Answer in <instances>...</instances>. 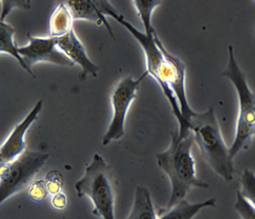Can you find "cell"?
I'll list each match as a JSON object with an SVG mask.
<instances>
[{
	"label": "cell",
	"instance_id": "cell-1",
	"mask_svg": "<svg viewBox=\"0 0 255 219\" xmlns=\"http://www.w3.org/2000/svg\"><path fill=\"white\" fill-rule=\"evenodd\" d=\"M194 142L191 131L185 134L173 132L169 147L156 156L159 168L171 183L170 200L164 209H169L185 200L192 188H209L207 183L198 179L196 175L195 161L191 155Z\"/></svg>",
	"mask_w": 255,
	"mask_h": 219
},
{
	"label": "cell",
	"instance_id": "cell-2",
	"mask_svg": "<svg viewBox=\"0 0 255 219\" xmlns=\"http://www.w3.org/2000/svg\"><path fill=\"white\" fill-rule=\"evenodd\" d=\"M189 123L202 157L223 179L226 182L233 181L235 176L233 158L223 141L214 109L195 112Z\"/></svg>",
	"mask_w": 255,
	"mask_h": 219
},
{
	"label": "cell",
	"instance_id": "cell-3",
	"mask_svg": "<svg viewBox=\"0 0 255 219\" xmlns=\"http://www.w3.org/2000/svg\"><path fill=\"white\" fill-rule=\"evenodd\" d=\"M74 188L79 198L86 196L91 200L94 215L103 219H115L114 174L101 155L93 156Z\"/></svg>",
	"mask_w": 255,
	"mask_h": 219
},
{
	"label": "cell",
	"instance_id": "cell-4",
	"mask_svg": "<svg viewBox=\"0 0 255 219\" xmlns=\"http://www.w3.org/2000/svg\"><path fill=\"white\" fill-rule=\"evenodd\" d=\"M228 52V65L223 75L231 81L239 98V115L235 141L229 148L230 156L234 159L241 150L250 146L255 135V95L252 92L246 76L235 58L234 48L229 46Z\"/></svg>",
	"mask_w": 255,
	"mask_h": 219
},
{
	"label": "cell",
	"instance_id": "cell-5",
	"mask_svg": "<svg viewBox=\"0 0 255 219\" xmlns=\"http://www.w3.org/2000/svg\"><path fill=\"white\" fill-rule=\"evenodd\" d=\"M48 157L47 153L25 150L14 160L0 165V204L27 188Z\"/></svg>",
	"mask_w": 255,
	"mask_h": 219
},
{
	"label": "cell",
	"instance_id": "cell-6",
	"mask_svg": "<svg viewBox=\"0 0 255 219\" xmlns=\"http://www.w3.org/2000/svg\"><path fill=\"white\" fill-rule=\"evenodd\" d=\"M145 76H147L146 72L137 79L128 76L122 79L116 86L111 99L113 117L103 138L104 146L108 145L112 141L120 140L124 136L128 110L131 102L136 99L137 90Z\"/></svg>",
	"mask_w": 255,
	"mask_h": 219
},
{
	"label": "cell",
	"instance_id": "cell-7",
	"mask_svg": "<svg viewBox=\"0 0 255 219\" xmlns=\"http://www.w3.org/2000/svg\"><path fill=\"white\" fill-rule=\"evenodd\" d=\"M28 44L18 48V52L23 57L27 67L40 62H49L58 66L72 67L74 64L57 48V38H41L27 35Z\"/></svg>",
	"mask_w": 255,
	"mask_h": 219
},
{
	"label": "cell",
	"instance_id": "cell-8",
	"mask_svg": "<svg viewBox=\"0 0 255 219\" xmlns=\"http://www.w3.org/2000/svg\"><path fill=\"white\" fill-rule=\"evenodd\" d=\"M42 100L37 102L34 108L16 125L8 135L6 141L3 142L0 148V165L6 164L14 160L26 150L25 134L32 124L39 117V114L42 109Z\"/></svg>",
	"mask_w": 255,
	"mask_h": 219
},
{
	"label": "cell",
	"instance_id": "cell-9",
	"mask_svg": "<svg viewBox=\"0 0 255 219\" xmlns=\"http://www.w3.org/2000/svg\"><path fill=\"white\" fill-rule=\"evenodd\" d=\"M57 48L73 64L78 65L81 68L80 80H86L88 75L97 77L99 67L89 59L86 49L73 29L63 37L57 38Z\"/></svg>",
	"mask_w": 255,
	"mask_h": 219
},
{
	"label": "cell",
	"instance_id": "cell-10",
	"mask_svg": "<svg viewBox=\"0 0 255 219\" xmlns=\"http://www.w3.org/2000/svg\"><path fill=\"white\" fill-rule=\"evenodd\" d=\"M66 3L72 12L73 20H85L95 23L97 25H104L112 37L115 38L111 26L103 11L102 1L71 0L66 1Z\"/></svg>",
	"mask_w": 255,
	"mask_h": 219
},
{
	"label": "cell",
	"instance_id": "cell-11",
	"mask_svg": "<svg viewBox=\"0 0 255 219\" xmlns=\"http://www.w3.org/2000/svg\"><path fill=\"white\" fill-rule=\"evenodd\" d=\"M215 206V198L196 204H191L186 200H182L169 209H160L157 215V219H192L202 209Z\"/></svg>",
	"mask_w": 255,
	"mask_h": 219
},
{
	"label": "cell",
	"instance_id": "cell-12",
	"mask_svg": "<svg viewBox=\"0 0 255 219\" xmlns=\"http://www.w3.org/2000/svg\"><path fill=\"white\" fill-rule=\"evenodd\" d=\"M73 17L66 1L58 2L49 19L50 37L60 38L73 29Z\"/></svg>",
	"mask_w": 255,
	"mask_h": 219
},
{
	"label": "cell",
	"instance_id": "cell-13",
	"mask_svg": "<svg viewBox=\"0 0 255 219\" xmlns=\"http://www.w3.org/2000/svg\"><path fill=\"white\" fill-rule=\"evenodd\" d=\"M157 219L158 216L154 209L149 191L143 187H138L136 188L135 197L131 211L127 219Z\"/></svg>",
	"mask_w": 255,
	"mask_h": 219
},
{
	"label": "cell",
	"instance_id": "cell-14",
	"mask_svg": "<svg viewBox=\"0 0 255 219\" xmlns=\"http://www.w3.org/2000/svg\"><path fill=\"white\" fill-rule=\"evenodd\" d=\"M1 46H0V54H8V55L13 56L16 60L21 65V67L24 69V71H27L29 74L35 78L34 73L32 72L31 70L27 67V65L24 62L23 57L20 55L18 52V48L16 45L15 41L13 39V36L15 33V29L10 25L7 24L5 21L1 20Z\"/></svg>",
	"mask_w": 255,
	"mask_h": 219
},
{
	"label": "cell",
	"instance_id": "cell-15",
	"mask_svg": "<svg viewBox=\"0 0 255 219\" xmlns=\"http://www.w3.org/2000/svg\"><path fill=\"white\" fill-rule=\"evenodd\" d=\"M132 3L143 23L144 33L146 35H152L155 32L151 24L152 13L161 2L157 0H133Z\"/></svg>",
	"mask_w": 255,
	"mask_h": 219
},
{
	"label": "cell",
	"instance_id": "cell-16",
	"mask_svg": "<svg viewBox=\"0 0 255 219\" xmlns=\"http://www.w3.org/2000/svg\"><path fill=\"white\" fill-rule=\"evenodd\" d=\"M241 189L239 190L250 204L255 208V174L249 169H245L240 178Z\"/></svg>",
	"mask_w": 255,
	"mask_h": 219
},
{
	"label": "cell",
	"instance_id": "cell-17",
	"mask_svg": "<svg viewBox=\"0 0 255 219\" xmlns=\"http://www.w3.org/2000/svg\"><path fill=\"white\" fill-rule=\"evenodd\" d=\"M26 196L27 198L34 203H42L48 197L47 188L43 179L32 181L29 186L26 188Z\"/></svg>",
	"mask_w": 255,
	"mask_h": 219
},
{
	"label": "cell",
	"instance_id": "cell-18",
	"mask_svg": "<svg viewBox=\"0 0 255 219\" xmlns=\"http://www.w3.org/2000/svg\"><path fill=\"white\" fill-rule=\"evenodd\" d=\"M49 195L53 196L62 191L64 186L63 174L57 170H51L44 177Z\"/></svg>",
	"mask_w": 255,
	"mask_h": 219
},
{
	"label": "cell",
	"instance_id": "cell-19",
	"mask_svg": "<svg viewBox=\"0 0 255 219\" xmlns=\"http://www.w3.org/2000/svg\"><path fill=\"white\" fill-rule=\"evenodd\" d=\"M235 209L239 213L241 219H255V208L241 195L240 191L237 193Z\"/></svg>",
	"mask_w": 255,
	"mask_h": 219
},
{
	"label": "cell",
	"instance_id": "cell-20",
	"mask_svg": "<svg viewBox=\"0 0 255 219\" xmlns=\"http://www.w3.org/2000/svg\"><path fill=\"white\" fill-rule=\"evenodd\" d=\"M30 1H2V11L1 20L5 21V18L14 8H21L24 9L30 8Z\"/></svg>",
	"mask_w": 255,
	"mask_h": 219
},
{
	"label": "cell",
	"instance_id": "cell-21",
	"mask_svg": "<svg viewBox=\"0 0 255 219\" xmlns=\"http://www.w3.org/2000/svg\"><path fill=\"white\" fill-rule=\"evenodd\" d=\"M50 204L54 210L63 211L67 208V205H68L67 196L63 191L55 195L50 196Z\"/></svg>",
	"mask_w": 255,
	"mask_h": 219
}]
</instances>
